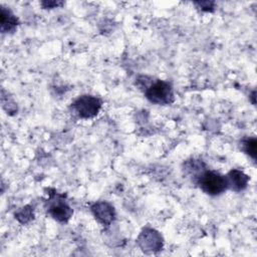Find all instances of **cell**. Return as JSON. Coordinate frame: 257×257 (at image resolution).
I'll use <instances>...</instances> for the list:
<instances>
[{"mask_svg":"<svg viewBox=\"0 0 257 257\" xmlns=\"http://www.w3.org/2000/svg\"><path fill=\"white\" fill-rule=\"evenodd\" d=\"M202 191L211 196H217L228 189L226 177L215 171H202L197 177Z\"/></svg>","mask_w":257,"mask_h":257,"instance_id":"6da1fadb","label":"cell"},{"mask_svg":"<svg viewBox=\"0 0 257 257\" xmlns=\"http://www.w3.org/2000/svg\"><path fill=\"white\" fill-rule=\"evenodd\" d=\"M256 146H257V142H256V139L254 138L246 139L242 142L243 151L247 155H249L253 160L256 159Z\"/></svg>","mask_w":257,"mask_h":257,"instance_id":"9c48e42d","label":"cell"},{"mask_svg":"<svg viewBox=\"0 0 257 257\" xmlns=\"http://www.w3.org/2000/svg\"><path fill=\"white\" fill-rule=\"evenodd\" d=\"M50 197L48 199V214L58 222L66 223L73 214L71 207L68 205L66 200L64 199V195H60L58 193L49 194Z\"/></svg>","mask_w":257,"mask_h":257,"instance_id":"3957f363","label":"cell"},{"mask_svg":"<svg viewBox=\"0 0 257 257\" xmlns=\"http://www.w3.org/2000/svg\"><path fill=\"white\" fill-rule=\"evenodd\" d=\"M16 218L18 219L19 222L23 223V224H26L28 223L30 220L33 219L34 215H33V210L31 209V207L29 206H26L24 208H22L20 211H18L16 214H15Z\"/></svg>","mask_w":257,"mask_h":257,"instance_id":"30bf717a","label":"cell"},{"mask_svg":"<svg viewBox=\"0 0 257 257\" xmlns=\"http://www.w3.org/2000/svg\"><path fill=\"white\" fill-rule=\"evenodd\" d=\"M214 2L212 1H202V2H195V5L198 6V8H200L203 11H207V12H211L214 9Z\"/></svg>","mask_w":257,"mask_h":257,"instance_id":"8fae6325","label":"cell"},{"mask_svg":"<svg viewBox=\"0 0 257 257\" xmlns=\"http://www.w3.org/2000/svg\"><path fill=\"white\" fill-rule=\"evenodd\" d=\"M146 97L156 104H170L174 101V92L171 84L164 80H156L145 89Z\"/></svg>","mask_w":257,"mask_h":257,"instance_id":"7a4b0ae2","label":"cell"},{"mask_svg":"<svg viewBox=\"0 0 257 257\" xmlns=\"http://www.w3.org/2000/svg\"><path fill=\"white\" fill-rule=\"evenodd\" d=\"M71 107L80 118H91L98 113L101 100L93 95H81L72 102Z\"/></svg>","mask_w":257,"mask_h":257,"instance_id":"277c9868","label":"cell"},{"mask_svg":"<svg viewBox=\"0 0 257 257\" xmlns=\"http://www.w3.org/2000/svg\"><path fill=\"white\" fill-rule=\"evenodd\" d=\"M225 177H226L227 186L229 189L235 192H240L247 188L249 177L244 172L234 169V170H231L228 173V175Z\"/></svg>","mask_w":257,"mask_h":257,"instance_id":"52a82bcc","label":"cell"},{"mask_svg":"<svg viewBox=\"0 0 257 257\" xmlns=\"http://www.w3.org/2000/svg\"><path fill=\"white\" fill-rule=\"evenodd\" d=\"M1 31L2 33H12L15 31L17 25H18V19L17 17L5 7H1Z\"/></svg>","mask_w":257,"mask_h":257,"instance_id":"ba28073f","label":"cell"},{"mask_svg":"<svg viewBox=\"0 0 257 257\" xmlns=\"http://www.w3.org/2000/svg\"><path fill=\"white\" fill-rule=\"evenodd\" d=\"M62 4H63V2H60V1H45V2H41L42 7L45 8V9L55 8V7L61 6Z\"/></svg>","mask_w":257,"mask_h":257,"instance_id":"7c38bea8","label":"cell"},{"mask_svg":"<svg viewBox=\"0 0 257 257\" xmlns=\"http://www.w3.org/2000/svg\"><path fill=\"white\" fill-rule=\"evenodd\" d=\"M91 211L95 219H97V221L101 223L103 226L110 225L115 217V212L113 207L105 201L94 203L91 206Z\"/></svg>","mask_w":257,"mask_h":257,"instance_id":"8992f818","label":"cell"},{"mask_svg":"<svg viewBox=\"0 0 257 257\" xmlns=\"http://www.w3.org/2000/svg\"><path fill=\"white\" fill-rule=\"evenodd\" d=\"M138 243L146 253H155L162 249L163 238L159 232L154 229L146 228L138 238Z\"/></svg>","mask_w":257,"mask_h":257,"instance_id":"5b68a950","label":"cell"}]
</instances>
